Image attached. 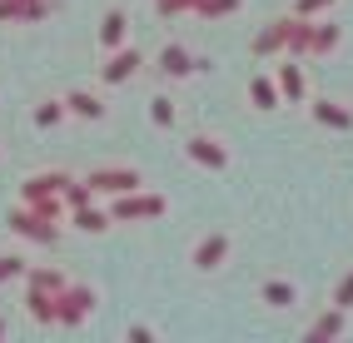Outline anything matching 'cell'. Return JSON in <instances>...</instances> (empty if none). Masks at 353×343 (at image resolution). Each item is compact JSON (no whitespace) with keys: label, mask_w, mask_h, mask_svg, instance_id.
Instances as JSON below:
<instances>
[{"label":"cell","mask_w":353,"mask_h":343,"mask_svg":"<svg viewBox=\"0 0 353 343\" xmlns=\"http://www.w3.org/2000/svg\"><path fill=\"white\" fill-rule=\"evenodd\" d=\"M164 214H170V199L150 194V189H130V194L110 199V219L114 224H150V219H164Z\"/></svg>","instance_id":"obj_1"},{"label":"cell","mask_w":353,"mask_h":343,"mask_svg":"<svg viewBox=\"0 0 353 343\" xmlns=\"http://www.w3.org/2000/svg\"><path fill=\"white\" fill-rule=\"evenodd\" d=\"M100 304V293L90 289V284H65L60 289V309H55V329H80L90 313H95Z\"/></svg>","instance_id":"obj_2"},{"label":"cell","mask_w":353,"mask_h":343,"mask_svg":"<svg viewBox=\"0 0 353 343\" xmlns=\"http://www.w3.org/2000/svg\"><path fill=\"white\" fill-rule=\"evenodd\" d=\"M85 179H90V189H95L100 199L130 194V189H139V185H145V174H139V169H130V165H105V169H90Z\"/></svg>","instance_id":"obj_3"},{"label":"cell","mask_w":353,"mask_h":343,"mask_svg":"<svg viewBox=\"0 0 353 343\" xmlns=\"http://www.w3.org/2000/svg\"><path fill=\"white\" fill-rule=\"evenodd\" d=\"M10 229H15L20 239H30V244H55V239H60V224H55V219H45V214H35L30 204L10 209Z\"/></svg>","instance_id":"obj_4"},{"label":"cell","mask_w":353,"mask_h":343,"mask_svg":"<svg viewBox=\"0 0 353 343\" xmlns=\"http://www.w3.org/2000/svg\"><path fill=\"white\" fill-rule=\"evenodd\" d=\"M139 65H145V55L134 50V45H120V50H110V60L100 65V80L105 85H125L139 75Z\"/></svg>","instance_id":"obj_5"},{"label":"cell","mask_w":353,"mask_h":343,"mask_svg":"<svg viewBox=\"0 0 353 343\" xmlns=\"http://www.w3.org/2000/svg\"><path fill=\"white\" fill-rule=\"evenodd\" d=\"M55 0H0V25H40Z\"/></svg>","instance_id":"obj_6"},{"label":"cell","mask_w":353,"mask_h":343,"mask_svg":"<svg viewBox=\"0 0 353 343\" xmlns=\"http://www.w3.org/2000/svg\"><path fill=\"white\" fill-rule=\"evenodd\" d=\"M184 154L194 159V165H204V169H229V149L214 140V134H190V140H184Z\"/></svg>","instance_id":"obj_7"},{"label":"cell","mask_w":353,"mask_h":343,"mask_svg":"<svg viewBox=\"0 0 353 343\" xmlns=\"http://www.w3.org/2000/svg\"><path fill=\"white\" fill-rule=\"evenodd\" d=\"M274 80H279V90H284L289 105H303V100H309V80H303V65H294V55H284V60L274 65Z\"/></svg>","instance_id":"obj_8"},{"label":"cell","mask_w":353,"mask_h":343,"mask_svg":"<svg viewBox=\"0 0 353 343\" xmlns=\"http://www.w3.org/2000/svg\"><path fill=\"white\" fill-rule=\"evenodd\" d=\"M154 65H159V70L170 75V80H190L194 70H204V60H194V55L184 50V45H174V40L159 50V60H154Z\"/></svg>","instance_id":"obj_9"},{"label":"cell","mask_w":353,"mask_h":343,"mask_svg":"<svg viewBox=\"0 0 353 343\" xmlns=\"http://www.w3.org/2000/svg\"><path fill=\"white\" fill-rule=\"evenodd\" d=\"M254 55H259V60L289 55V15H284V20H269V25L254 35Z\"/></svg>","instance_id":"obj_10"},{"label":"cell","mask_w":353,"mask_h":343,"mask_svg":"<svg viewBox=\"0 0 353 343\" xmlns=\"http://www.w3.org/2000/svg\"><path fill=\"white\" fill-rule=\"evenodd\" d=\"M224 259H229V234H204V239L194 244V269H199V273H214Z\"/></svg>","instance_id":"obj_11"},{"label":"cell","mask_w":353,"mask_h":343,"mask_svg":"<svg viewBox=\"0 0 353 343\" xmlns=\"http://www.w3.org/2000/svg\"><path fill=\"white\" fill-rule=\"evenodd\" d=\"M55 309H60V293L26 284V313L35 318V324H55Z\"/></svg>","instance_id":"obj_12"},{"label":"cell","mask_w":353,"mask_h":343,"mask_svg":"<svg viewBox=\"0 0 353 343\" xmlns=\"http://www.w3.org/2000/svg\"><path fill=\"white\" fill-rule=\"evenodd\" d=\"M249 105L264 110V114L279 110V105H284V90H279V80H274V75H254V80H249Z\"/></svg>","instance_id":"obj_13"},{"label":"cell","mask_w":353,"mask_h":343,"mask_svg":"<svg viewBox=\"0 0 353 343\" xmlns=\"http://www.w3.org/2000/svg\"><path fill=\"white\" fill-rule=\"evenodd\" d=\"M309 114H314L323 129H353V110H348V105H339V100H314V105H309Z\"/></svg>","instance_id":"obj_14"},{"label":"cell","mask_w":353,"mask_h":343,"mask_svg":"<svg viewBox=\"0 0 353 343\" xmlns=\"http://www.w3.org/2000/svg\"><path fill=\"white\" fill-rule=\"evenodd\" d=\"M289 55H294V60H309V55H314V20L289 15Z\"/></svg>","instance_id":"obj_15"},{"label":"cell","mask_w":353,"mask_h":343,"mask_svg":"<svg viewBox=\"0 0 353 343\" xmlns=\"http://www.w3.org/2000/svg\"><path fill=\"white\" fill-rule=\"evenodd\" d=\"M70 224H75L80 234H105L114 219H110V209H100V204H80V209H70Z\"/></svg>","instance_id":"obj_16"},{"label":"cell","mask_w":353,"mask_h":343,"mask_svg":"<svg viewBox=\"0 0 353 343\" xmlns=\"http://www.w3.org/2000/svg\"><path fill=\"white\" fill-rule=\"evenodd\" d=\"M100 45H105V50L130 45V15H125V10H110V15L100 20Z\"/></svg>","instance_id":"obj_17"},{"label":"cell","mask_w":353,"mask_h":343,"mask_svg":"<svg viewBox=\"0 0 353 343\" xmlns=\"http://www.w3.org/2000/svg\"><path fill=\"white\" fill-rule=\"evenodd\" d=\"M343 324H348V309H339V304H328L314 324H309V338L319 343V338H339L343 333Z\"/></svg>","instance_id":"obj_18"},{"label":"cell","mask_w":353,"mask_h":343,"mask_svg":"<svg viewBox=\"0 0 353 343\" xmlns=\"http://www.w3.org/2000/svg\"><path fill=\"white\" fill-rule=\"evenodd\" d=\"M65 110L75 114V120H105V100L90 95V90H70V95H65Z\"/></svg>","instance_id":"obj_19"},{"label":"cell","mask_w":353,"mask_h":343,"mask_svg":"<svg viewBox=\"0 0 353 343\" xmlns=\"http://www.w3.org/2000/svg\"><path fill=\"white\" fill-rule=\"evenodd\" d=\"M259 299H264L269 309H294V304H299V289H294L289 279H269L264 289H259Z\"/></svg>","instance_id":"obj_20"},{"label":"cell","mask_w":353,"mask_h":343,"mask_svg":"<svg viewBox=\"0 0 353 343\" xmlns=\"http://www.w3.org/2000/svg\"><path fill=\"white\" fill-rule=\"evenodd\" d=\"M343 45V30L328 25V20H314V55H334Z\"/></svg>","instance_id":"obj_21"},{"label":"cell","mask_w":353,"mask_h":343,"mask_svg":"<svg viewBox=\"0 0 353 343\" xmlns=\"http://www.w3.org/2000/svg\"><path fill=\"white\" fill-rule=\"evenodd\" d=\"M65 114H70L65 100H40V105H35V125H40V129H55Z\"/></svg>","instance_id":"obj_22"},{"label":"cell","mask_w":353,"mask_h":343,"mask_svg":"<svg viewBox=\"0 0 353 343\" xmlns=\"http://www.w3.org/2000/svg\"><path fill=\"white\" fill-rule=\"evenodd\" d=\"M26 284H35V289H50V293H60L70 279H65V273L60 269H26Z\"/></svg>","instance_id":"obj_23"},{"label":"cell","mask_w":353,"mask_h":343,"mask_svg":"<svg viewBox=\"0 0 353 343\" xmlns=\"http://www.w3.org/2000/svg\"><path fill=\"white\" fill-rule=\"evenodd\" d=\"M239 6H244V0H204L194 15L199 20H229V15H239Z\"/></svg>","instance_id":"obj_24"},{"label":"cell","mask_w":353,"mask_h":343,"mask_svg":"<svg viewBox=\"0 0 353 343\" xmlns=\"http://www.w3.org/2000/svg\"><path fill=\"white\" fill-rule=\"evenodd\" d=\"M150 120H154L159 129H170V125L179 120V110H174V100H170V95H154V100H150Z\"/></svg>","instance_id":"obj_25"},{"label":"cell","mask_w":353,"mask_h":343,"mask_svg":"<svg viewBox=\"0 0 353 343\" xmlns=\"http://www.w3.org/2000/svg\"><path fill=\"white\" fill-rule=\"evenodd\" d=\"M339 0H294V15H303V20H319V15H328Z\"/></svg>","instance_id":"obj_26"},{"label":"cell","mask_w":353,"mask_h":343,"mask_svg":"<svg viewBox=\"0 0 353 343\" xmlns=\"http://www.w3.org/2000/svg\"><path fill=\"white\" fill-rule=\"evenodd\" d=\"M204 0H159V15L164 20H174V15H190V10H199Z\"/></svg>","instance_id":"obj_27"},{"label":"cell","mask_w":353,"mask_h":343,"mask_svg":"<svg viewBox=\"0 0 353 343\" xmlns=\"http://www.w3.org/2000/svg\"><path fill=\"white\" fill-rule=\"evenodd\" d=\"M10 279H26V259L0 254V284H10Z\"/></svg>","instance_id":"obj_28"},{"label":"cell","mask_w":353,"mask_h":343,"mask_svg":"<svg viewBox=\"0 0 353 343\" xmlns=\"http://www.w3.org/2000/svg\"><path fill=\"white\" fill-rule=\"evenodd\" d=\"M334 304L353 313V269H348V273H343V279H339V289H334Z\"/></svg>","instance_id":"obj_29"},{"label":"cell","mask_w":353,"mask_h":343,"mask_svg":"<svg viewBox=\"0 0 353 343\" xmlns=\"http://www.w3.org/2000/svg\"><path fill=\"white\" fill-rule=\"evenodd\" d=\"M150 338H154V329H145V324H134V329H130V343H150Z\"/></svg>","instance_id":"obj_30"},{"label":"cell","mask_w":353,"mask_h":343,"mask_svg":"<svg viewBox=\"0 0 353 343\" xmlns=\"http://www.w3.org/2000/svg\"><path fill=\"white\" fill-rule=\"evenodd\" d=\"M0 338H6V318H0Z\"/></svg>","instance_id":"obj_31"},{"label":"cell","mask_w":353,"mask_h":343,"mask_svg":"<svg viewBox=\"0 0 353 343\" xmlns=\"http://www.w3.org/2000/svg\"><path fill=\"white\" fill-rule=\"evenodd\" d=\"M154 6H159V0H154Z\"/></svg>","instance_id":"obj_32"}]
</instances>
